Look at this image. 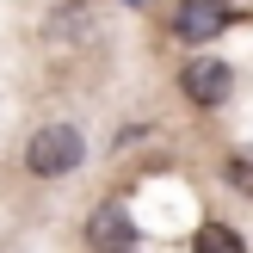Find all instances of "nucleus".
I'll use <instances>...</instances> for the list:
<instances>
[{
    "label": "nucleus",
    "mask_w": 253,
    "mask_h": 253,
    "mask_svg": "<svg viewBox=\"0 0 253 253\" xmlns=\"http://www.w3.org/2000/svg\"><path fill=\"white\" fill-rule=\"evenodd\" d=\"M86 161V142L74 124H43V130L25 142V173L31 179H62V173H74Z\"/></svg>",
    "instance_id": "nucleus-1"
},
{
    "label": "nucleus",
    "mask_w": 253,
    "mask_h": 253,
    "mask_svg": "<svg viewBox=\"0 0 253 253\" xmlns=\"http://www.w3.org/2000/svg\"><path fill=\"white\" fill-rule=\"evenodd\" d=\"M222 173H229V185H235L241 198H253V161H247V155H229V161H222Z\"/></svg>",
    "instance_id": "nucleus-6"
},
{
    "label": "nucleus",
    "mask_w": 253,
    "mask_h": 253,
    "mask_svg": "<svg viewBox=\"0 0 253 253\" xmlns=\"http://www.w3.org/2000/svg\"><path fill=\"white\" fill-rule=\"evenodd\" d=\"M198 253H247V241L229 222H204V229H198Z\"/></svg>",
    "instance_id": "nucleus-5"
},
{
    "label": "nucleus",
    "mask_w": 253,
    "mask_h": 253,
    "mask_svg": "<svg viewBox=\"0 0 253 253\" xmlns=\"http://www.w3.org/2000/svg\"><path fill=\"white\" fill-rule=\"evenodd\" d=\"M179 86H185V99H192V105H222V99H229V86H235V74H229V62L198 56V62H185V68H179Z\"/></svg>",
    "instance_id": "nucleus-3"
},
{
    "label": "nucleus",
    "mask_w": 253,
    "mask_h": 253,
    "mask_svg": "<svg viewBox=\"0 0 253 253\" xmlns=\"http://www.w3.org/2000/svg\"><path fill=\"white\" fill-rule=\"evenodd\" d=\"M86 241H93V253H130V216L118 204H105L93 216V229H86Z\"/></svg>",
    "instance_id": "nucleus-4"
},
{
    "label": "nucleus",
    "mask_w": 253,
    "mask_h": 253,
    "mask_svg": "<svg viewBox=\"0 0 253 253\" xmlns=\"http://www.w3.org/2000/svg\"><path fill=\"white\" fill-rule=\"evenodd\" d=\"M130 6H148V0H130Z\"/></svg>",
    "instance_id": "nucleus-7"
},
{
    "label": "nucleus",
    "mask_w": 253,
    "mask_h": 253,
    "mask_svg": "<svg viewBox=\"0 0 253 253\" xmlns=\"http://www.w3.org/2000/svg\"><path fill=\"white\" fill-rule=\"evenodd\" d=\"M229 19H235V12L222 6V0H179V6H173V31H179L185 43H210V37H222Z\"/></svg>",
    "instance_id": "nucleus-2"
}]
</instances>
